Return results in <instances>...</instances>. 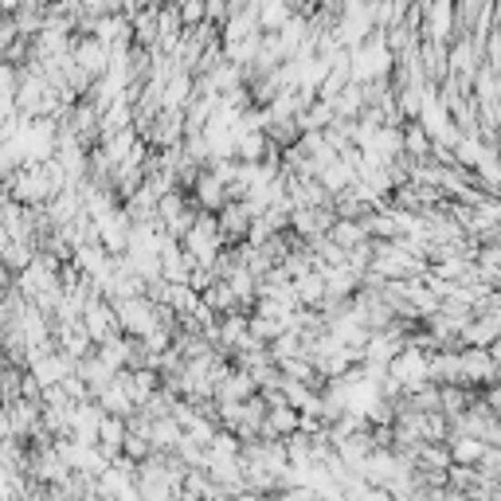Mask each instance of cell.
<instances>
[{
  "mask_svg": "<svg viewBox=\"0 0 501 501\" xmlns=\"http://www.w3.org/2000/svg\"><path fill=\"white\" fill-rule=\"evenodd\" d=\"M118 310V325H122V333L129 337H145L157 329V302L145 298V294H134V298H122L114 302Z\"/></svg>",
  "mask_w": 501,
  "mask_h": 501,
  "instance_id": "obj_1",
  "label": "cell"
},
{
  "mask_svg": "<svg viewBox=\"0 0 501 501\" xmlns=\"http://www.w3.org/2000/svg\"><path fill=\"white\" fill-rule=\"evenodd\" d=\"M83 325H87V333L95 337V345H98V341H107V337H114V333H122V325H118V310H114V302L107 294H90L87 298Z\"/></svg>",
  "mask_w": 501,
  "mask_h": 501,
  "instance_id": "obj_2",
  "label": "cell"
},
{
  "mask_svg": "<svg viewBox=\"0 0 501 501\" xmlns=\"http://www.w3.org/2000/svg\"><path fill=\"white\" fill-rule=\"evenodd\" d=\"M333 204H306V208H294L290 212V231H298L302 240H318V235H329V228H333Z\"/></svg>",
  "mask_w": 501,
  "mask_h": 501,
  "instance_id": "obj_3",
  "label": "cell"
},
{
  "mask_svg": "<svg viewBox=\"0 0 501 501\" xmlns=\"http://www.w3.org/2000/svg\"><path fill=\"white\" fill-rule=\"evenodd\" d=\"M71 56L90 78H102L107 67H110V44H107V39H98V36H75Z\"/></svg>",
  "mask_w": 501,
  "mask_h": 501,
  "instance_id": "obj_4",
  "label": "cell"
},
{
  "mask_svg": "<svg viewBox=\"0 0 501 501\" xmlns=\"http://www.w3.org/2000/svg\"><path fill=\"white\" fill-rule=\"evenodd\" d=\"M95 228H98V243L107 247L110 255H118V250L129 247V228H134V216L126 212V204H118L114 212L95 220Z\"/></svg>",
  "mask_w": 501,
  "mask_h": 501,
  "instance_id": "obj_5",
  "label": "cell"
},
{
  "mask_svg": "<svg viewBox=\"0 0 501 501\" xmlns=\"http://www.w3.org/2000/svg\"><path fill=\"white\" fill-rule=\"evenodd\" d=\"M192 200H196V208H204V212H220L223 204L231 200V192H228V184H223L212 169H200V177H196V184H192Z\"/></svg>",
  "mask_w": 501,
  "mask_h": 501,
  "instance_id": "obj_6",
  "label": "cell"
},
{
  "mask_svg": "<svg viewBox=\"0 0 501 501\" xmlns=\"http://www.w3.org/2000/svg\"><path fill=\"white\" fill-rule=\"evenodd\" d=\"M220 235H223V243H243L247 240V231H250V208H247V200H228L220 208Z\"/></svg>",
  "mask_w": 501,
  "mask_h": 501,
  "instance_id": "obj_7",
  "label": "cell"
},
{
  "mask_svg": "<svg viewBox=\"0 0 501 501\" xmlns=\"http://www.w3.org/2000/svg\"><path fill=\"white\" fill-rule=\"evenodd\" d=\"M302 424V412L290 400H279V404H267V424H262V435L259 439H286L294 435Z\"/></svg>",
  "mask_w": 501,
  "mask_h": 501,
  "instance_id": "obj_8",
  "label": "cell"
},
{
  "mask_svg": "<svg viewBox=\"0 0 501 501\" xmlns=\"http://www.w3.org/2000/svg\"><path fill=\"white\" fill-rule=\"evenodd\" d=\"M8 415H12V431H16V439H28V435L44 424V400H28V395H20V400L8 404Z\"/></svg>",
  "mask_w": 501,
  "mask_h": 501,
  "instance_id": "obj_9",
  "label": "cell"
},
{
  "mask_svg": "<svg viewBox=\"0 0 501 501\" xmlns=\"http://www.w3.org/2000/svg\"><path fill=\"white\" fill-rule=\"evenodd\" d=\"M259 392V380L247 373V368L240 364H231L228 368V376L216 384V400H250V395Z\"/></svg>",
  "mask_w": 501,
  "mask_h": 501,
  "instance_id": "obj_10",
  "label": "cell"
},
{
  "mask_svg": "<svg viewBox=\"0 0 501 501\" xmlns=\"http://www.w3.org/2000/svg\"><path fill=\"white\" fill-rule=\"evenodd\" d=\"M267 149H271L267 129H259V126H240V129H235V157H240V161H262Z\"/></svg>",
  "mask_w": 501,
  "mask_h": 501,
  "instance_id": "obj_11",
  "label": "cell"
},
{
  "mask_svg": "<svg viewBox=\"0 0 501 501\" xmlns=\"http://www.w3.org/2000/svg\"><path fill=\"white\" fill-rule=\"evenodd\" d=\"M446 443H451V458L455 463H463V466H478L486 446H490L482 435H470V431H451V439Z\"/></svg>",
  "mask_w": 501,
  "mask_h": 501,
  "instance_id": "obj_12",
  "label": "cell"
},
{
  "mask_svg": "<svg viewBox=\"0 0 501 501\" xmlns=\"http://www.w3.org/2000/svg\"><path fill=\"white\" fill-rule=\"evenodd\" d=\"M126 431H129V424H126V415H102V427H98V446H102V455L114 458L122 455V446H126Z\"/></svg>",
  "mask_w": 501,
  "mask_h": 501,
  "instance_id": "obj_13",
  "label": "cell"
},
{
  "mask_svg": "<svg viewBox=\"0 0 501 501\" xmlns=\"http://www.w3.org/2000/svg\"><path fill=\"white\" fill-rule=\"evenodd\" d=\"M95 400L102 404V412H110V415H126V419H129V415L138 412L134 395H129V388H126V384H122V380H118V376H114L110 384H107V388H102V392L95 395Z\"/></svg>",
  "mask_w": 501,
  "mask_h": 501,
  "instance_id": "obj_14",
  "label": "cell"
},
{
  "mask_svg": "<svg viewBox=\"0 0 501 501\" xmlns=\"http://www.w3.org/2000/svg\"><path fill=\"white\" fill-rule=\"evenodd\" d=\"M431 149H435V138L427 134V126L419 122H404V153L415 157V161H431Z\"/></svg>",
  "mask_w": 501,
  "mask_h": 501,
  "instance_id": "obj_15",
  "label": "cell"
},
{
  "mask_svg": "<svg viewBox=\"0 0 501 501\" xmlns=\"http://www.w3.org/2000/svg\"><path fill=\"white\" fill-rule=\"evenodd\" d=\"M75 373H78V376H83V380H87V384H90V388H95V395H98V392H102V388H107V384H110V380L118 376V368H110L107 361H102V357H98V353H87V357H83V361H78V368H75Z\"/></svg>",
  "mask_w": 501,
  "mask_h": 501,
  "instance_id": "obj_16",
  "label": "cell"
},
{
  "mask_svg": "<svg viewBox=\"0 0 501 501\" xmlns=\"http://www.w3.org/2000/svg\"><path fill=\"white\" fill-rule=\"evenodd\" d=\"M294 290H298V302L302 306H313V310H322V302H325V274L313 267V271H306V274H298L294 279Z\"/></svg>",
  "mask_w": 501,
  "mask_h": 501,
  "instance_id": "obj_17",
  "label": "cell"
},
{
  "mask_svg": "<svg viewBox=\"0 0 501 501\" xmlns=\"http://www.w3.org/2000/svg\"><path fill=\"white\" fill-rule=\"evenodd\" d=\"M180 439H184V427L177 424L173 415H157V419H153V427H149L153 451H177Z\"/></svg>",
  "mask_w": 501,
  "mask_h": 501,
  "instance_id": "obj_18",
  "label": "cell"
},
{
  "mask_svg": "<svg viewBox=\"0 0 501 501\" xmlns=\"http://www.w3.org/2000/svg\"><path fill=\"white\" fill-rule=\"evenodd\" d=\"M329 240H333V243H341L345 250H353L357 243L373 240V235H368L364 220H349V216H337V220H333V228H329Z\"/></svg>",
  "mask_w": 501,
  "mask_h": 501,
  "instance_id": "obj_19",
  "label": "cell"
},
{
  "mask_svg": "<svg viewBox=\"0 0 501 501\" xmlns=\"http://www.w3.org/2000/svg\"><path fill=\"white\" fill-rule=\"evenodd\" d=\"M200 298L208 302V306H212L216 313H228V310H240L243 302H240V294H235L231 290V282L228 279H212L208 282L204 290H200Z\"/></svg>",
  "mask_w": 501,
  "mask_h": 501,
  "instance_id": "obj_20",
  "label": "cell"
},
{
  "mask_svg": "<svg viewBox=\"0 0 501 501\" xmlns=\"http://www.w3.org/2000/svg\"><path fill=\"white\" fill-rule=\"evenodd\" d=\"M165 306H173L180 318H192L196 306H200V290H196L192 282H169V290H165Z\"/></svg>",
  "mask_w": 501,
  "mask_h": 501,
  "instance_id": "obj_21",
  "label": "cell"
},
{
  "mask_svg": "<svg viewBox=\"0 0 501 501\" xmlns=\"http://www.w3.org/2000/svg\"><path fill=\"white\" fill-rule=\"evenodd\" d=\"M364 107H368V98H364V87H361V83H349V87L333 98L337 118H361Z\"/></svg>",
  "mask_w": 501,
  "mask_h": 501,
  "instance_id": "obj_22",
  "label": "cell"
},
{
  "mask_svg": "<svg viewBox=\"0 0 501 501\" xmlns=\"http://www.w3.org/2000/svg\"><path fill=\"white\" fill-rule=\"evenodd\" d=\"M0 259H5V267L12 274H20L36 259V247L32 243H20V240H5V243H0Z\"/></svg>",
  "mask_w": 501,
  "mask_h": 501,
  "instance_id": "obj_23",
  "label": "cell"
},
{
  "mask_svg": "<svg viewBox=\"0 0 501 501\" xmlns=\"http://www.w3.org/2000/svg\"><path fill=\"white\" fill-rule=\"evenodd\" d=\"M267 138L279 145V149H286V145H294V141H302V126H298V118H271L267 126Z\"/></svg>",
  "mask_w": 501,
  "mask_h": 501,
  "instance_id": "obj_24",
  "label": "cell"
},
{
  "mask_svg": "<svg viewBox=\"0 0 501 501\" xmlns=\"http://www.w3.org/2000/svg\"><path fill=\"white\" fill-rule=\"evenodd\" d=\"M16 87H20V67L0 59V102H16Z\"/></svg>",
  "mask_w": 501,
  "mask_h": 501,
  "instance_id": "obj_25",
  "label": "cell"
},
{
  "mask_svg": "<svg viewBox=\"0 0 501 501\" xmlns=\"http://www.w3.org/2000/svg\"><path fill=\"white\" fill-rule=\"evenodd\" d=\"M122 451L141 463V458L153 455V443H149V435H141V431H126V446H122Z\"/></svg>",
  "mask_w": 501,
  "mask_h": 501,
  "instance_id": "obj_26",
  "label": "cell"
},
{
  "mask_svg": "<svg viewBox=\"0 0 501 501\" xmlns=\"http://www.w3.org/2000/svg\"><path fill=\"white\" fill-rule=\"evenodd\" d=\"M180 16H184V28H192V24L208 20V0H184V5H180Z\"/></svg>",
  "mask_w": 501,
  "mask_h": 501,
  "instance_id": "obj_27",
  "label": "cell"
},
{
  "mask_svg": "<svg viewBox=\"0 0 501 501\" xmlns=\"http://www.w3.org/2000/svg\"><path fill=\"white\" fill-rule=\"evenodd\" d=\"M16 36H20L16 16H12V12H0V56H5V47H8Z\"/></svg>",
  "mask_w": 501,
  "mask_h": 501,
  "instance_id": "obj_28",
  "label": "cell"
},
{
  "mask_svg": "<svg viewBox=\"0 0 501 501\" xmlns=\"http://www.w3.org/2000/svg\"><path fill=\"white\" fill-rule=\"evenodd\" d=\"M12 279H16V274H12V271L5 267V259H0V290H8V286H12Z\"/></svg>",
  "mask_w": 501,
  "mask_h": 501,
  "instance_id": "obj_29",
  "label": "cell"
},
{
  "mask_svg": "<svg viewBox=\"0 0 501 501\" xmlns=\"http://www.w3.org/2000/svg\"><path fill=\"white\" fill-rule=\"evenodd\" d=\"M24 5V0H0V12H16Z\"/></svg>",
  "mask_w": 501,
  "mask_h": 501,
  "instance_id": "obj_30",
  "label": "cell"
},
{
  "mask_svg": "<svg viewBox=\"0 0 501 501\" xmlns=\"http://www.w3.org/2000/svg\"><path fill=\"white\" fill-rule=\"evenodd\" d=\"M138 5L145 8V5H165V0H138Z\"/></svg>",
  "mask_w": 501,
  "mask_h": 501,
  "instance_id": "obj_31",
  "label": "cell"
},
{
  "mask_svg": "<svg viewBox=\"0 0 501 501\" xmlns=\"http://www.w3.org/2000/svg\"><path fill=\"white\" fill-rule=\"evenodd\" d=\"M247 5H262V0H247Z\"/></svg>",
  "mask_w": 501,
  "mask_h": 501,
  "instance_id": "obj_32",
  "label": "cell"
}]
</instances>
